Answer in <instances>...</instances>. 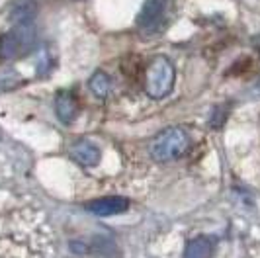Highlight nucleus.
<instances>
[{"mask_svg": "<svg viewBox=\"0 0 260 258\" xmlns=\"http://www.w3.org/2000/svg\"><path fill=\"white\" fill-rule=\"evenodd\" d=\"M211 254V241L206 237H198L190 241L184 250V258H209Z\"/></svg>", "mask_w": 260, "mask_h": 258, "instance_id": "8", "label": "nucleus"}, {"mask_svg": "<svg viewBox=\"0 0 260 258\" xmlns=\"http://www.w3.org/2000/svg\"><path fill=\"white\" fill-rule=\"evenodd\" d=\"M71 246H73V250H75V252H78V254L86 252V246L82 245V243H77V241H75V243H71Z\"/></svg>", "mask_w": 260, "mask_h": 258, "instance_id": "13", "label": "nucleus"}, {"mask_svg": "<svg viewBox=\"0 0 260 258\" xmlns=\"http://www.w3.org/2000/svg\"><path fill=\"white\" fill-rule=\"evenodd\" d=\"M36 71H38V75H47L49 71H51V57L47 55V51H43L39 55V61L36 64Z\"/></svg>", "mask_w": 260, "mask_h": 258, "instance_id": "12", "label": "nucleus"}, {"mask_svg": "<svg viewBox=\"0 0 260 258\" xmlns=\"http://www.w3.org/2000/svg\"><path fill=\"white\" fill-rule=\"evenodd\" d=\"M38 12L36 4L34 2H22L20 6H16L12 12H10V22L14 26H22V24H31L34 16Z\"/></svg>", "mask_w": 260, "mask_h": 258, "instance_id": "9", "label": "nucleus"}, {"mask_svg": "<svg viewBox=\"0 0 260 258\" xmlns=\"http://www.w3.org/2000/svg\"><path fill=\"white\" fill-rule=\"evenodd\" d=\"M190 149V137L180 127H169L160 131L149 145V153L156 163L176 160Z\"/></svg>", "mask_w": 260, "mask_h": 258, "instance_id": "1", "label": "nucleus"}, {"mask_svg": "<svg viewBox=\"0 0 260 258\" xmlns=\"http://www.w3.org/2000/svg\"><path fill=\"white\" fill-rule=\"evenodd\" d=\"M174 84V67L169 59L156 57L145 73V90L151 98H165Z\"/></svg>", "mask_w": 260, "mask_h": 258, "instance_id": "2", "label": "nucleus"}, {"mask_svg": "<svg viewBox=\"0 0 260 258\" xmlns=\"http://www.w3.org/2000/svg\"><path fill=\"white\" fill-rule=\"evenodd\" d=\"M36 41V27L31 24L14 26L8 34L0 38V57L2 59H16L20 55H26Z\"/></svg>", "mask_w": 260, "mask_h": 258, "instance_id": "3", "label": "nucleus"}, {"mask_svg": "<svg viewBox=\"0 0 260 258\" xmlns=\"http://www.w3.org/2000/svg\"><path fill=\"white\" fill-rule=\"evenodd\" d=\"M162 14H165V0H147L137 22L143 29H153L160 24Z\"/></svg>", "mask_w": 260, "mask_h": 258, "instance_id": "6", "label": "nucleus"}, {"mask_svg": "<svg viewBox=\"0 0 260 258\" xmlns=\"http://www.w3.org/2000/svg\"><path fill=\"white\" fill-rule=\"evenodd\" d=\"M127 207H129V200L121 198V196H108V198L92 200L90 204H86V209L94 215H100V217L123 213V211H127Z\"/></svg>", "mask_w": 260, "mask_h": 258, "instance_id": "4", "label": "nucleus"}, {"mask_svg": "<svg viewBox=\"0 0 260 258\" xmlns=\"http://www.w3.org/2000/svg\"><path fill=\"white\" fill-rule=\"evenodd\" d=\"M78 112H80V104H78L77 96L73 92H57V96H55V114L63 123H73L78 117Z\"/></svg>", "mask_w": 260, "mask_h": 258, "instance_id": "5", "label": "nucleus"}, {"mask_svg": "<svg viewBox=\"0 0 260 258\" xmlns=\"http://www.w3.org/2000/svg\"><path fill=\"white\" fill-rule=\"evenodd\" d=\"M227 116H229V108L227 106H215L213 112H211V116H209V123L213 127H219V125L225 123Z\"/></svg>", "mask_w": 260, "mask_h": 258, "instance_id": "11", "label": "nucleus"}, {"mask_svg": "<svg viewBox=\"0 0 260 258\" xmlns=\"http://www.w3.org/2000/svg\"><path fill=\"white\" fill-rule=\"evenodd\" d=\"M88 86H90V90L94 92V96L106 98L108 92H110V77L106 75L104 71H96L90 77V80H88Z\"/></svg>", "mask_w": 260, "mask_h": 258, "instance_id": "10", "label": "nucleus"}, {"mask_svg": "<svg viewBox=\"0 0 260 258\" xmlns=\"http://www.w3.org/2000/svg\"><path fill=\"white\" fill-rule=\"evenodd\" d=\"M71 156L80 167H96L100 160V149L90 141H78L71 147Z\"/></svg>", "mask_w": 260, "mask_h": 258, "instance_id": "7", "label": "nucleus"}]
</instances>
